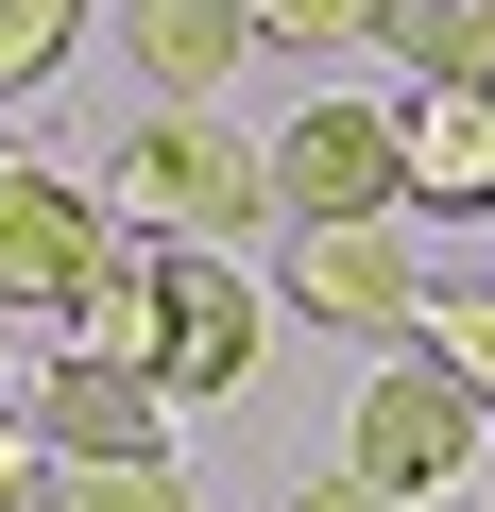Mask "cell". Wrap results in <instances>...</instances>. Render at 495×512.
<instances>
[{
  "label": "cell",
  "mask_w": 495,
  "mask_h": 512,
  "mask_svg": "<svg viewBox=\"0 0 495 512\" xmlns=\"http://www.w3.org/2000/svg\"><path fill=\"white\" fill-rule=\"evenodd\" d=\"M393 205H410V154L376 103H308L274 137V222H393Z\"/></svg>",
  "instance_id": "obj_5"
},
{
  "label": "cell",
  "mask_w": 495,
  "mask_h": 512,
  "mask_svg": "<svg viewBox=\"0 0 495 512\" xmlns=\"http://www.w3.org/2000/svg\"><path fill=\"white\" fill-rule=\"evenodd\" d=\"M35 461H69V478H120V461H171V393H137V376L69 359V376L35 393Z\"/></svg>",
  "instance_id": "obj_7"
},
{
  "label": "cell",
  "mask_w": 495,
  "mask_h": 512,
  "mask_svg": "<svg viewBox=\"0 0 495 512\" xmlns=\"http://www.w3.org/2000/svg\"><path fill=\"white\" fill-rule=\"evenodd\" d=\"M103 18V0H0V103H35L52 69H69V35Z\"/></svg>",
  "instance_id": "obj_12"
},
{
  "label": "cell",
  "mask_w": 495,
  "mask_h": 512,
  "mask_svg": "<svg viewBox=\"0 0 495 512\" xmlns=\"http://www.w3.org/2000/svg\"><path fill=\"white\" fill-rule=\"evenodd\" d=\"M478 444H495V410H478L461 376L393 359V376L359 393V427H342V478H359V495H393V512H427V495H461V478H478Z\"/></svg>",
  "instance_id": "obj_3"
},
{
  "label": "cell",
  "mask_w": 495,
  "mask_h": 512,
  "mask_svg": "<svg viewBox=\"0 0 495 512\" xmlns=\"http://www.w3.org/2000/svg\"><path fill=\"white\" fill-rule=\"evenodd\" d=\"M291 308L325 342H393V325H427V274L393 222H291Z\"/></svg>",
  "instance_id": "obj_6"
},
{
  "label": "cell",
  "mask_w": 495,
  "mask_h": 512,
  "mask_svg": "<svg viewBox=\"0 0 495 512\" xmlns=\"http://www.w3.org/2000/svg\"><path fill=\"white\" fill-rule=\"evenodd\" d=\"M291 512H393V495H359V478H308V495H291Z\"/></svg>",
  "instance_id": "obj_16"
},
{
  "label": "cell",
  "mask_w": 495,
  "mask_h": 512,
  "mask_svg": "<svg viewBox=\"0 0 495 512\" xmlns=\"http://www.w3.org/2000/svg\"><path fill=\"white\" fill-rule=\"evenodd\" d=\"M410 359H427V376H461V393L495 410V274H478V291H427V325H410Z\"/></svg>",
  "instance_id": "obj_11"
},
{
  "label": "cell",
  "mask_w": 495,
  "mask_h": 512,
  "mask_svg": "<svg viewBox=\"0 0 495 512\" xmlns=\"http://www.w3.org/2000/svg\"><path fill=\"white\" fill-rule=\"evenodd\" d=\"M120 52H137V86L188 120L205 86H239V52H257V0H120Z\"/></svg>",
  "instance_id": "obj_8"
},
{
  "label": "cell",
  "mask_w": 495,
  "mask_h": 512,
  "mask_svg": "<svg viewBox=\"0 0 495 512\" xmlns=\"http://www.w3.org/2000/svg\"><path fill=\"white\" fill-rule=\"evenodd\" d=\"M393 154H410V205L495 222V103H478V86H410V103H393Z\"/></svg>",
  "instance_id": "obj_9"
},
{
  "label": "cell",
  "mask_w": 495,
  "mask_h": 512,
  "mask_svg": "<svg viewBox=\"0 0 495 512\" xmlns=\"http://www.w3.org/2000/svg\"><path fill=\"white\" fill-rule=\"evenodd\" d=\"M69 359L137 376V393H171V410H222L239 376H257V308H239L222 256H188V239H120L103 291L69 308Z\"/></svg>",
  "instance_id": "obj_1"
},
{
  "label": "cell",
  "mask_w": 495,
  "mask_h": 512,
  "mask_svg": "<svg viewBox=\"0 0 495 512\" xmlns=\"http://www.w3.org/2000/svg\"><path fill=\"white\" fill-rule=\"evenodd\" d=\"M393 35H410V86H478L495 103V0H393Z\"/></svg>",
  "instance_id": "obj_10"
},
{
  "label": "cell",
  "mask_w": 495,
  "mask_h": 512,
  "mask_svg": "<svg viewBox=\"0 0 495 512\" xmlns=\"http://www.w3.org/2000/svg\"><path fill=\"white\" fill-rule=\"evenodd\" d=\"M52 495V461H35V410H0V512H35Z\"/></svg>",
  "instance_id": "obj_15"
},
{
  "label": "cell",
  "mask_w": 495,
  "mask_h": 512,
  "mask_svg": "<svg viewBox=\"0 0 495 512\" xmlns=\"http://www.w3.org/2000/svg\"><path fill=\"white\" fill-rule=\"evenodd\" d=\"M103 256H120V222H103L52 154H0V308H86Z\"/></svg>",
  "instance_id": "obj_4"
},
{
  "label": "cell",
  "mask_w": 495,
  "mask_h": 512,
  "mask_svg": "<svg viewBox=\"0 0 495 512\" xmlns=\"http://www.w3.org/2000/svg\"><path fill=\"white\" fill-rule=\"evenodd\" d=\"M393 35V0H257V52H359Z\"/></svg>",
  "instance_id": "obj_13"
},
{
  "label": "cell",
  "mask_w": 495,
  "mask_h": 512,
  "mask_svg": "<svg viewBox=\"0 0 495 512\" xmlns=\"http://www.w3.org/2000/svg\"><path fill=\"white\" fill-rule=\"evenodd\" d=\"M52 512H188L171 461H120V478H52Z\"/></svg>",
  "instance_id": "obj_14"
},
{
  "label": "cell",
  "mask_w": 495,
  "mask_h": 512,
  "mask_svg": "<svg viewBox=\"0 0 495 512\" xmlns=\"http://www.w3.org/2000/svg\"><path fill=\"white\" fill-rule=\"evenodd\" d=\"M103 222H137V239H257L274 222V154H239V137H205V120H137L120 154H103Z\"/></svg>",
  "instance_id": "obj_2"
}]
</instances>
